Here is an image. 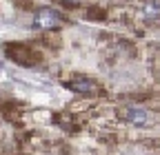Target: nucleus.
Returning <instances> with one entry per match:
<instances>
[{
    "mask_svg": "<svg viewBox=\"0 0 160 155\" xmlns=\"http://www.w3.org/2000/svg\"><path fill=\"white\" fill-rule=\"evenodd\" d=\"M5 53L11 58V60L20 67H33L38 62V53L29 47V45H22V42H11V45H5Z\"/></svg>",
    "mask_w": 160,
    "mask_h": 155,
    "instance_id": "nucleus-1",
    "label": "nucleus"
},
{
    "mask_svg": "<svg viewBox=\"0 0 160 155\" xmlns=\"http://www.w3.org/2000/svg\"><path fill=\"white\" fill-rule=\"evenodd\" d=\"M62 87L78 93V95H85V98H93V95H100L102 89H100L98 82L89 80V78H82V75H76L71 80H62Z\"/></svg>",
    "mask_w": 160,
    "mask_h": 155,
    "instance_id": "nucleus-2",
    "label": "nucleus"
},
{
    "mask_svg": "<svg viewBox=\"0 0 160 155\" xmlns=\"http://www.w3.org/2000/svg\"><path fill=\"white\" fill-rule=\"evenodd\" d=\"M65 22L62 13H58L56 9H49V7H42L36 11V18H33V25L38 29H56Z\"/></svg>",
    "mask_w": 160,
    "mask_h": 155,
    "instance_id": "nucleus-3",
    "label": "nucleus"
},
{
    "mask_svg": "<svg viewBox=\"0 0 160 155\" xmlns=\"http://www.w3.org/2000/svg\"><path fill=\"white\" fill-rule=\"evenodd\" d=\"M125 120H127V122H131V124L142 126V124L147 122V113H145L142 109H138V106H131V109H127V111H125Z\"/></svg>",
    "mask_w": 160,
    "mask_h": 155,
    "instance_id": "nucleus-4",
    "label": "nucleus"
},
{
    "mask_svg": "<svg viewBox=\"0 0 160 155\" xmlns=\"http://www.w3.org/2000/svg\"><path fill=\"white\" fill-rule=\"evenodd\" d=\"M142 13L147 20H156V18H160V2L158 0H147L145 7H142Z\"/></svg>",
    "mask_w": 160,
    "mask_h": 155,
    "instance_id": "nucleus-5",
    "label": "nucleus"
},
{
    "mask_svg": "<svg viewBox=\"0 0 160 155\" xmlns=\"http://www.w3.org/2000/svg\"><path fill=\"white\" fill-rule=\"evenodd\" d=\"M87 20H96V22H100V20H105L107 18V11L100 7V5H91V7H87Z\"/></svg>",
    "mask_w": 160,
    "mask_h": 155,
    "instance_id": "nucleus-6",
    "label": "nucleus"
},
{
    "mask_svg": "<svg viewBox=\"0 0 160 155\" xmlns=\"http://www.w3.org/2000/svg\"><path fill=\"white\" fill-rule=\"evenodd\" d=\"M16 109L18 106L11 104V102H0V113H2V118H7V120H16L20 115V111H16Z\"/></svg>",
    "mask_w": 160,
    "mask_h": 155,
    "instance_id": "nucleus-7",
    "label": "nucleus"
},
{
    "mask_svg": "<svg viewBox=\"0 0 160 155\" xmlns=\"http://www.w3.org/2000/svg\"><path fill=\"white\" fill-rule=\"evenodd\" d=\"M58 2H62V5H69V7H76V5H80V0H58Z\"/></svg>",
    "mask_w": 160,
    "mask_h": 155,
    "instance_id": "nucleus-8",
    "label": "nucleus"
},
{
    "mask_svg": "<svg viewBox=\"0 0 160 155\" xmlns=\"http://www.w3.org/2000/svg\"><path fill=\"white\" fill-rule=\"evenodd\" d=\"M16 2H20L18 7H22V9H27V7H31V0H16Z\"/></svg>",
    "mask_w": 160,
    "mask_h": 155,
    "instance_id": "nucleus-9",
    "label": "nucleus"
}]
</instances>
